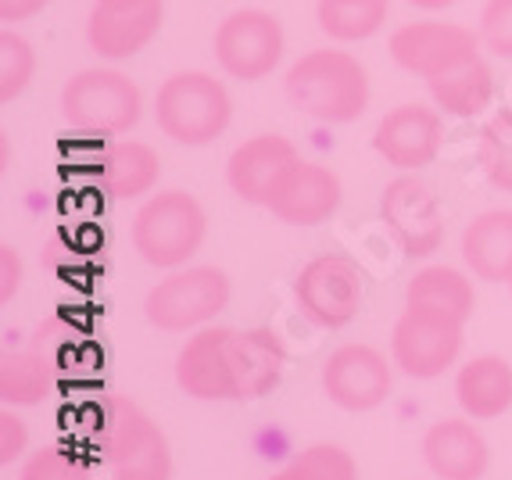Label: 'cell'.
<instances>
[{
    "instance_id": "6da1fadb",
    "label": "cell",
    "mask_w": 512,
    "mask_h": 480,
    "mask_svg": "<svg viewBox=\"0 0 512 480\" xmlns=\"http://www.w3.org/2000/svg\"><path fill=\"white\" fill-rule=\"evenodd\" d=\"M287 101L301 115L326 126H344L366 115L369 108V76L362 61L348 51H308L298 58L283 79Z\"/></svg>"
},
{
    "instance_id": "7a4b0ae2",
    "label": "cell",
    "mask_w": 512,
    "mask_h": 480,
    "mask_svg": "<svg viewBox=\"0 0 512 480\" xmlns=\"http://www.w3.org/2000/svg\"><path fill=\"white\" fill-rule=\"evenodd\" d=\"M97 452L108 480H172V452L158 423L122 395L101 402Z\"/></svg>"
},
{
    "instance_id": "3957f363",
    "label": "cell",
    "mask_w": 512,
    "mask_h": 480,
    "mask_svg": "<svg viewBox=\"0 0 512 480\" xmlns=\"http://www.w3.org/2000/svg\"><path fill=\"white\" fill-rule=\"evenodd\" d=\"M233 119L230 90L208 72H176L154 94V122L183 147H205L226 133Z\"/></svg>"
},
{
    "instance_id": "277c9868",
    "label": "cell",
    "mask_w": 512,
    "mask_h": 480,
    "mask_svg": "<svg viewBox=\"0 0 512 480\" xmlns=\"http://www.w3.org/2000/svg\"><path fill=\"white\" fill-rule=\"evenodd\" d=\"M208 215L187 190H158L133 219V248L154 269H183L201 251Z\"/></svg>"
},
{
    "instance_id": "5b68a950",
    "label": "cell",
    "mask_w": 512,
    "mask_h": 480,
    "mask_svg": "<svg viewBox=\"0 0 512 480\" xmlns=\"http://www.w3.org/2000/svg\"><path fill=\"white\" fill-rule=\"evenodd\" d=\"M61 115L79 133L119 137L144 115L140 86L119 69H83L61 90Z\"/></svg>"
},
{
    "instance_id": "8992f818",
    "label": "cell",
    "mask_w": 512,
    "mask_h": 480,
    "mask_svg": "<svg viewBox=\"0 0 512 480\" xmlns=\"http://www.w3.org/2000/svg\"><path fill=\"white\" fill-rule=\"evenodd\" d=\"M230 276L215 266H187L158 280L144 301V316L165 334H187L212 323L230 305Z\"/></svg>"
},
{
    "instance_id": "52a82bcc",
    "label": "cell",
    "mask_w": 512,
    "mask_h": 480,
    "mask_svg": "<svg viewBox=\"0 0 512 480\" xmlns=\"http://www.w3.org/2000/svg\"><path fill=\"white\" fill-rule=\"evenodd\" d=\"M362 298H366V283H362L359 262L341 251L316 255L294 276V301H298L301 316L319 330L348 326L359 316Z\"/></svg>"
},
{
    "instance_id": "ba28073f",
    "label": "cell",
    "mask_w": 512,
    "mask_h": 480,
    "mask_svg": "<svg viewBox=\"0 0 512 480\" xmlns=\"http://www.w3.org/2000/svg\"><path fill=\"white\" fill-rule=\"evenodd\" d=\"M283 26L269 11L244 8L222 18L215 29V61L230 79L240 83H258L273 76V69L283 61Z\"/></svg>"
},
{
    "instance_id": "9c48e42d",
    "label": "cell",
    "mask_w": 512,
    "mask_h": 480,
    "mask_svg": "<svg viewBox=\"0 0 512 480\" xmlns=\"http://www.w3.org/2000/svg\"><path fill=\"white\" fill-rule=\"evenodd\" d=\"M462 352V319L444 316L434 309L405 305V312L394 323L391 355L394 366L405 377L434 380L444 369H452Z\"/></svg>"
},
{
    "instance_id": "30bf717a",
    "label": "cell",
    "mask_w": 512,
    "mask_h": 480,
    "mask_svg": "<svg viewBox=\"0 0 512 480\" xmlns=\"http://www.w3.org/2000/svg\"><path fill=\"white\" fill-rule=\"evenodd\" d=\"M380 219L405 258H430L444 244V212L434 190L416 176H398L380 198Z\"/></svg>"
},
{
    "instance_id": "8fae6325",
    "label": "cell",
    "mask_w": 512,
    "mask_h": 480,
    "mask_svg": "<svg viewBox=\"0 0 512 480\" xmlns=\"http://www.w3.org/2000/svg\"><path fill=\"white\" fill-rule=\"evenodd\" d=\"M480 54V33L455 22H409L391 33V58L419 79H434Z\"/></svg>"
},
{
    "instance_id": "7c38bea8",
    "label": "cell",
    "mask_w": 512,
    "mask_h": 480,
    "mask_svg": "<svg viewBox=\"0 0 512 480\" xmlns=\"http://www.w3.org/2000/svg\"><path fill=\"white\" fill-rule=\"evenodd\" d=\"M165 0H97L86 22V40L101 58L126 61L162 33Z\"/></svg>"
},
{
    "instance_id": "4fadbf2b",
    "label": "cell",
    "mask_w": 512,
    "mask_h": 480,
    "mask_svg": "<svg viewBox=\"0 0 512 480\" xmlns=\"http://www.w3.org/2000/svg\"><path fill=\"white\" fill-rule=\"evenodd\" d=\"M391 366L369 344H341L323 362V391L344 412H369L391 395Z\"/></svg>"
},
{
    "instance_id": "5bb4252c",
    "label": "cell",
    "mask_w": 512,
    "mask_h": 480,
    "mask_svg": "<svg viewBox=\"0 0 512 480\" xmlns=\"http://www.w3.org/2000/svg\"><path fill=\"white\" fill-rule=\"evenodd\" d=\"M444 140V122L437 108L427 104H398L384 119L376 122L373 147L376 155L387 165L402 172H419L423 165H430L441 151Z\"/></svg>"
},
{
    "instance_id": "9a60e30c",
    "label": "cell",
    "mask_w": 512,
    "mask_h": 480,
    "mask_svg": "<svg viewBox=\"0 0 512 480\" xmlns=\"http://www.w3.org/2000/svg\"><path fill=\"white\" fill-rule=\"evenodd\" d=\"M287 348L269 326L230 330L226 334V373H230L233 402H258L280 387Z\"/></svg>"
},
{
    "instance_id": "2e32d148",
    "label": "cell",
    "mask_w": 512,
    "mask_h": 480,
    "mask_svg": "<svg viewBox=\"0 0 512 480\" xmlns=\"http://www.w3.org/2000/svg\"><path fill=\"white\" fill-rule=\"evenodd\" d=\"M301 162L298 147L280 133H262L237 147L226 162V183L240 201L248 205H269L287 172Z\"/></svg>"
},
{
    "instance_id": "e0dca14e",
    "label": "cell",
    "mask_w": 512,
    "mask_h": 480,
    "mask_svg": "<svg viewBox=\"0 0 512 480\" xmlns=\"http://www.w3.org/2000/svg\"><path fill=\"white\" fill-rule=\"evenodd\" d=\"M341 198H344V190H341V180H337V172H330L319 162H305V158H301V162L287 172V180L280 183V190H276L273 201L265 208L287 226H319L341 208Z\"/></svg>"
},
{
    "instance_id": "ac0fdd59",
    "label": "cell",
    "mask_w": 512,
    "mask_h": 480,
    "mask_svg": "<svg viewBox=\"0 0 512 480\" xmlns=\"http://www.w3.org/2000/svg\"><path fill=\"white\" fill-rule=\"evenodd\" d=\"M423 463L437 480H480L491 448L470 420H437L423 434Z\"/></svg>"
},
{
    "instance_id": "d6986e66",
    "label": "cell",
    "mask_w": 512,
    "mask_h": 480,
    "mask_svg": "<svg viewBox=\"0 0 512 480\" xmlns=\"http://www.w3.org/2000/svg\"><path fill=\"white\" fill-rule=\"evenodd\" d=\"M226 334L230 326H201L176 355V384L201 402H233L226 373Z\"/></svg>"
},
{
    "instance_id": "ffe728a7",
    "label": "cell",
    "mask_w": 512,
    "mask_h": 480,
    "mask_svg": "<svg viewBox=\"0 0 512 480\" xmlns=\"http://www.w3.org/2000/svg\"><path fill=\"white\" fill-rule=\"evenodd\" d=\"M462 262L477 280L512 283V208L480 212L462 233Z\"/></svg>"
},
{
    "instance_id": "44dd1931",
    "label": "cell",
    "mask_w": 512,
    "mask_h": 480,
    "mask_svg": "<svg viewBox=\"0 0 512 480\" xmlns=\"http://www.w3.org/2000/svg\"><path fill=\"white\" fill-rule=\"evenodd\" d=\"M158 176H162V158L140 140H111L97 158V183L115 201L151 194L158 187Z\"/></svg>"
},
{
    "instance_id": "7402d4cb",
    "label": "cell",
    "mask_w": 512,
    "mask_h": 480,
    "mask_svg": "<svg viewBox=\"0 0 512 480\" xmlns=\"http://www.w3.org/2000/svg\"><path fill=\"white\" fill-rule=\"evenodd\" d=\"M455 402L470 420H498L512 409V366L502 355H477L455 377Z\"/></svg>"
},
{
    "instance_id": "603a6c76",
    "label": "cell",
    "mask_w": 512,
    "mask_h": 480,
    "mask_svg": "<svg viewBox=\"0 0 512 480\" xmlns=\"http://www.w3.org/2000/svg\"><path fill=\"white\" fill-rule=\"evenodd\" d=\"M427 86L437 108L444 115H455V119H477L495 101V72L480 54L441 72V76L427 79Z\"/></svg>"
},
{
    "instance_id": "cb8c5ba5",
    "label": "cell",
    "mask_w": 512,
    "mask_h": 480,
    "mask_svg": "<svg viewBox=\"0 0 512 480\" xmlns=\"http://www.w3.org/2000/svg\"><path fill=\"white\" fill-rule=\"evenodd\" d=\"M405 301L419 305V309H434L444 316L466 319L473 316V305H477V294H473V280L462 269L455 266H427L419 269L416 276L405 287Z\"/></svg>"
},
{
    "instance_id": "d4e9b609",
    "label": "cell",
    "mask_w": 512,
    "mask_h": 480,
    "mask_svg": "<svg viewBox=\"0 0 512 480\" xmlns=\"http://www.w3.org/2000/svg\"><path fill=\"white\" fill-rule=\"evenodd\" d=\"M391 11V0H319L316 18L330 40L359 43L380 33Z\"/></svg>"
},
{
    "instance_id": "484cf974",
    "label": "cell",
    "mask_w": 512,
    "mask_h": 480,
    "mask_svg": "<svg viewBox=\"0 0 512 480\" xmlns=\"http://www.w3.org/2000/svg\"><path fill=\"white\" fill-rule=\"evenodd\" d=\"M51 366L36 352H8L0 359V398L4 405H40L51 395Z\"/></svg>"
},
{
    "instance_id": "4316f807",
    "label": "cell",
    "mask_w": 512,
    "mask_h": 480,
    "mask_svg": "<svg viewBox=\"0 0 512 480\" xmlns=\"http://www.w3.org/2000/svg\"><path fill=\"white\" fill-rule=\"evenodd\" d=\"M480 169L491 187L512 194V108H498L480 129Z\"/></svg>"
},
{
    "instance_id": "83f0119b",
    "label": "cell",
    "mask_w": 512,
    "mask_h": 480,
    "mask_svg": "<svg viewBox=\"0 0 512 480\" xmlns=\"http://www.w3.org/2000/svg\"><path fill=\"white\" fill-rule=\"evenodd\" d=\"M269 480H359V466L341 445L323 441V445H312L294 455L291 463L276 470Z\"/></svg>"
},
{
    "instance_id": "f1b7e54d",
    "label": "cell",
    "mask_w": 512,
    "mask_h": 480,
    "mask_svg": "<svg viewBox=\"0 0 512 480\" xmlns=\"http://www.w3.org/2000/svg\"><path fill=\"white\" fill-rule=\"evenodd\" d=\"M36 76V51L26 36L0 33V104H11Z\"/></svg>"
},
{
    "instance_id": "f546056e",
    "label": "cell",
    "mask_w": 512,
    "mask_h": 480,
    "mask_svg": "<svg viewBox=\"0 0 512 480\" xmlns=\"http://www.w3.org/2000/svg\"><path fill=\"white\" fill-rule=\"evenodd\" d=\"M22 480H94V477H90V466L76 452L51 445L29 459L26 470H22Z\"/></svg>"
},
{
    "instance_id": "4dcf8cb0",
    "label": "cell",
    "mask_w": 512,
    "mask_h": 480,
    "mask_svg": "<svg viewBox=\"0 0 512 480\" xmlns=\"http://www.w3.org/2000/svg\"><path fill=\"white\" fill-rule=\"evenodd\" d=\"M480 43L498 58L512 61V0H487L480 11Z\"/></svg>"
},
{
    "instance_id": "1f68e13d",
    "label": "cell",
    "mask_w": 512,
    "mask_h": 480,
    "mask_svg": "<svg viewBox=\"0 0 512 480\" xmlns=\"http://www.w3.org/2000/svg\"><path fill=\"white\" fill-rule=\"evenodd\" d=\"M26 445H29L26 423L18 420L15 412H11V405H8V409L0 412V463L11 466L18 455L26 452Z\"/></svg>"
},
{
    "instance_id": "d6a6232c",
    "label": "cell",
    "mask_w": 512,
    "mask_h": 480,
    "mask_svg": "<svg viewBox=\"0 0 512 480\" xmlns=\"http://www.w3.org/2000/svg\"><path fill=\"white\" fill-rule=\"evenodd\" d=\"M22 287V255L11 244H0V301L8 305Z\"/></svg>"
},
{
    "instance_id": "836d02e7",
    "label": "cell",
    "mask_w": 512,
    "mask_h": 480,
    "mask_svg": "<svg viewBox=\"0 0 512 480\" xmlns=\"http://www.w3.org/2000/svg\"><path fill=\"white\" fill-rule=\"evenodd\" d=\"M51 0H0V22H26L36 18Z\"/></svg>"
},
{
    "instance_id": "e575fe53",
    "label": "cell",
    "mask_w": 512,
    "mask_h": 480,
    "mask_svg": "<svg viewBox=\"0 0 512 480\" xmlns=\"http://www.w3.org/2000/svg\"><path fill=\"white\" fill-rule=\"evenodd\" d=\"M409 4L419 11H444V8H452L455 0H409Z\"/></svg>"
},
{
    "instance_id": "d590c367",
    "label": "cell",
    "mask_w": 512,
    "mask_h": 480,
    "mask_svg": "<svg viewBox=\"0 0 512 480\" xmlns=\"http://www.w3.org/2000/svg\"><path fill=\"white\" fill-rule=\"evenodd\" d=\"M509 287H512V283H509Z\"/></svg>"
}]
</instances>
